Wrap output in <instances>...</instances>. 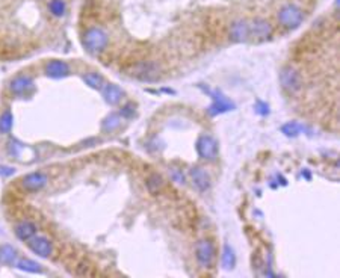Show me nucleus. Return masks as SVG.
Instances as JSON below:
<instances>
[{"label":"nucleus","mask_w":340,"mask_h":278,"mask_svg":"<svg viewBox=\"0 0 340 278\" xmlns=\"http://www.w3.org/2000/svg\"><path fill=\"white\" fill-rule=\"evenodd\" d=\"M47 8H48V12H50L53 17H56V18L64 17L65 12H67V3H65V0H50L48 5H47Z\"/></svg>","instance_id":"6ab92c4d"},{"label":"nucleus","mask_w":340,"mask_h":278,"mask_svg":"<svg viewBox=\"0 0 340 278\" xmlns=\"http://www.w3.org/2000/svg\"><path fill=\"white\" fill-rule=\"evenodd\" d=\"M280 83L283 89L288 92H298L303 86V80L300 73L294 67H283L280 71Z\"/></svg>","instance_id":"39448f33"},{"label":"nucleus","mask_w":340,"mask_h":278,"mask_svg":"<svg viewBox=\"0 0 340 278\" xmlns=\"http://www.w3.org/2000/svg\"><path fill=\"white\" fill-rule=\"evenodd\" d=\"M101 94L104 97V101L109 104H118L124 95V91L113 83H104V86L101 88Z\"/></svg>","instance_id":"2eb2a0df"},{"label":"nucleus","mask_w":340,"mask_h":278,"mask_svg":"<svg viewBox=\"0 0 340 278\" xmlns=\"http://www.w3.org/2000/svg\"><path fill=\"white\" fill-rule=\"evenodd\" d=\"M195 257L201 268H209L215 259V248H213L212 242L207 239L200 241L195 248Z\"/></svg>","instance_id":"6e6552de"},{"label":"nucleus","mask_w":340,"mask_h":278,"mask_svg":"<svg viewBox=\"0 0 340 278\" xmlns=\"http://www.w3.org/2000/svg\"><path fill=\"white\" fill-rule=\"evenodd\" d=\"M162 188H163V179L160 176L153 174L147 179V189H148L150 194L156 195L162 191Z\"/></svg>","instance_id":"b1692460"},{"label":"nucleus","mask_w":340,"mask_h":278,"mask_svg":"<svg viewBox=\"0 0 340 278\" xmlns=\"http://www.w3.org/2000/svg\"><path fill=\"white\" fill-rule=\"evenodd\" d=\"M107 42H109V36L101 27H89L82 35V45L92 56H97V54L103 53L107 47Z\"/></svg>","instance_id":"f257e3e1"},{"label":"nucleus","mask_w":340,"mask_h":278,"mask_svg":"<svg viewBox=\"0 0 340 278\" xmlns=\"http://www.w3.org/2000/svg\"><path fill=\"white\" fill-rule=\"evenodd\" d=\"M130 76L142 82H156L160 77V68L156 62L142 61L132 67Z\"/></svg>","instance_id":"7ed1b4c3"},{"label":"nucleus","mask_w":340,"mask_h":278,"mask_svg":"<svg viewBox=\"0 0 340 278\" xmlns=\"http://www.w3.org/2000/svg\"><path fill=\"white\" fill-rule=\"evenodd\" d=\"M27 247L30 248V251L33 254H36L38 257H42V259H47L51 251H53V247H51V242L44 238V236H33L29 239L27 242Z\"/></svg>","instance_id":"9d476101"},{"label":"nucleus","mask_w":340,"mask_h":278,"mask_svg":"<svg viewBox=\"0 0 340 278\" xmlns=\"http://www.w3.org/2000/svg\"><path fill=\"white\" fill-rule=\"evenodd\" d=\"M230 39L235 42H247L250 41V21L248 20H236L230 24L229 29Z\"/></svg>","instance_id":"1a4fd4ad"},{"label":"nucleus","mask_w":340,"mask_h":278,"mask_svg":"<svg viewBox=\"0 0 340 278\" xmlns=\"http://www.w3.org/2000/svg\"><path fill=\"white\" fill-rule=\"evenodd\" d=\"M171 177H173V180L177 182L179 185H185V183H186L185 176H183L182 171H179V170H173V171H171Z\"/></svg>","instance_id":"cd10ccee"},{"label":"nucleus","mask_w":340,"mask_h":278,"mask_svg":"<svg viewBox=\"0 0 340 278\" xmlns=\"http://www.w3.org/2000/svg\"><path fill=\"white\" fill-rule=\"evenodd\" d=\"M204 92H207V94L212 97V100H213L212 104H210L209 109H207L209 115L216 117V115H219V114L229 112V110H233V109H235V103H233L232 100L227 98L221 91H218V89L212 91V89H209V88H204Z\"/></svg>","instance_id":"20e7f679"},{"label":"nucleus","mask_w":340,"mask_h":278,"mask_svg":"<svg viewBox=\"0 0 340 278\" xmlns=\"http://www.w3.org/2000/svg\"><path fill=\"white\" fill-rule=\"evenodd\" d=\"M277 18H278L281 26H285L288 29H297L304 21V12L300 6L289 3V5H285L278 11Z\"/></svg>","instance_id":"f03ea898"},{"label":"nucleus","mask_w":340,"mask_h":278,"mask_svg":"<svg viewBox=\"0 0 340 278\" xmlns=\"http://www.w3.org/2000/svg\"><path fill=\"white\" fill-rule=\"evenodd\" d=\"M272 32H274L272 24L265 18L257 17L250 21V39L265 41V39L271 38Z\"/></svg>","instance_id":"0eeeda50"},{"label":"nucleus","mask_w":340,"mask_h":278,"mask_svg":"<svg viewBox=\"0 0 340 278\" xmlns=\"http://www.w3.org/2000/svg\"><path fill=\"white\" fill-rule=\"evenodd\" d=\"M45 74L51 79H62L70 74V65L65 61L53 59L45 65Z\"/></svg>","instance_id":"9b49d317"},{"label":"nucleus","mask_w":340,"mask_h":278,"mask_svg":"<svg viewBox=\"0 0 340 278\" xmlns=\"http://www.w3.org/2000/svg\"><path fill=\"white\" fill-rule=\"evenodd\" d=\"M235 265H236L235 251H233V248L229 244H225L224 248H222V268L229 271V269H233Z\"/></svg>","instance_id":"a211bd4d"},{"label":"nucleus","mask_w":340,"mask_h":278,"mask_svg":"<svg viewBox=\"0 0 340 278\" xmlns=\"http://www.w3.org/2000/svg\"><path fill=\"white\" fill-rule=\"evenodd\" d=\"M197 153L201 159L213 162L218 154V144L210 135H203L197 141Z\"/></svg>","instance_id":"423d86ee"},{"label":"nucleus","mask_w":340,"mask_h":278,"mask_svg":"<svg viewBox=\"0 0 340 278\" xmlns=\"http://www.w3.org/2000/svg\"><path fill=\"white\" fill-rule=\"evenodd\" d=\"M15 235L20 241H29L36 235V227L30 221H23L15 227Z\"/></svg>","instance_id":"dca6fc26"},{"label":"nucleus","mask_w":340,"mask_h":278,"mask_svg":"<svg viewBox=\"0 0 340 278\" xmlns=\"http://www.w3.org/2000/svg\"><path fill=\"white\" fill-rule=\"evenodd\" d=\"M120 115H121V118H132L135 115V106L132 103L124 104L120 110Z\"/></svg>","instance_id":"bb28decb"},{"label":"nucleus","mask_w":340,"mask_h":278,"mask_svg":"<svg viewBox=\"0 0 340 278\" xmlns=\"http://www.w3.org/2000/svg\"><path fill=\"white\" fill-rule=\"evenodd\" d=\"M47 182H48V179L42 173H30V174H27L21 179L23 188L27 189V191H32V192L41 191L47 185Z\"/></svg>","instance_id":"f8f14e48"},{"label":"nucleus","mask_w":340,"mask_h":278,"mask_svg":"<svg viewBox=\"0 0 340 278\" xmlns=\"http://www.w3.org/2000/svg\"><path fill=\"white\" fill-rule=\"evenodd\" d=\"M191 180H192V185L195 186V189L200 192H206L210 188V177L203 168H200V166L191 170Z\"/></svg>","instance_id":"4468645a"},{"label":"nucleus","mask_w":340,"mask_h":278,"mask_svg":"<svg viewBox=\"0 0 340 278\" xmlns=\"http://www.w3.org/2000/svg\"><path fill=\"white\" fill-rule=\"evenodd\" d=\"M304 130H306V129H304V126H303V124H300V123H295V121L286 123L285 126L281 127V132L285 133L286 136H289V138H295V136L301 135Z\"/></svg>","instance_id":"5701e85b"},{"label":"nucleus","mask_w":340,"mask_h":278,"mask_svg":"<svg viewBox=\"0 0 340 278\" xmlns=\"http://www.w3.org/2000/svg\"><path fill=\"white\" fill-rule=\"evenodd\" d=\"M33 86H35V83L30 76H17L11 80L9 89L15 95H24V94L30 92L33 89Z\"/></svg>","instance_id":"ddd939ff"},{"label":"nucleus","mask_w":340,"mask_h":278,"mask_svg":"<svg viewBox=\"0 0 340 278\" xmlns=\"http://www.w3.org/2000/svg\"><path fill=\"white\" fill-rule=\"evenodd\" d=\"M0 263L2 265H14L17 263V251L11 245L0 247Z\"/></svg>","instance_id":"f3484780"},{"label":"nucleus","mask_w":340,"mask_h":278,"mask_svg":"<svg viewBox=\"0 0 340 278\" xmlns=\"http://www.w3.org/2000/svg\"><path fill=\"white\" fill-rule=\"evenodd\" d=\"M121 124V115L120 114H110L104 118L103 124H101V129L104 132H113L115 129H118Z\"/></svg>","instance_id":"4be33fe9"},{"label":"nucleus","mask_w":340,"mask_h":278,"mask_svg":"<svg viewBox=\"0 0 340 278\" xmlns=\"http://www.w3.org/2000/svg\"><path fill=\"white\" fill-rule=\"evenodd\" d=\"M0 173L5 176H11V174H14V168H6V166H3V168H0Z\"/></svg>","instance_id":"c85d7f7f"},{"label":"nucleus","mask_w":340,"mask_h":278,"mask_svg":"<svg viewBox=\"0 0 340 278\" xmlns=\"http://www.w3.org/2000/svg\"><path fill=\"white\" fill-rule=\"evenodd\" d=\"M83 80H85V83H86L89 88L97 89V91H101V88L104 86V79H103V76L98 74V73H86V74L83 76Z\"/></svg>","instance_id":"aec40b11"},{"label":"nucleus","mask_w":340,"mask_h":278,"mask_svg":"<svg viewBox=\"0 0 340 278\" xmlns=\"http://www.w3.org/2000/svg\"><path fill=\"white\" fill-rule=\"evenodd\" d=\"M17 268L21 269V271H26V272H30V274H41L42 272V268L39 263L30 260V259H20L17 260Z\"/></svg>","instance_id":"412c9836"},{"label":"nucleus","mask_w":340,"mask_h":278,"mask_svg":"<svg viewBox=\"0 0 340 278\" xmlns=\"http://www.w3.org/2000/svg\"><path fill=\"white\" fill-rule=\"evenodd\" d=\"M254 109H256V112H257L259 115H262V117H266V115L269 114V104L265 103V101H262V100H257V101H256Z\"/></svg>","instance_id":"a878e982"},{"label":"nucleus","mask_w":340,"mask_h":278,"mask_svg":"<svg viewBox=\"0 0 340 278\" xmlns=\"http://www.w3.org/2000/svg\"><path fill=\"white\" fill-rule=\"evenodd\" d=\"M12 124H14L12 114L9 112V110H5V112L0 115V133H2V135L9 133L11 129H12Z\"/></svg>","instance_id":"393cba45"}]
</instances>
